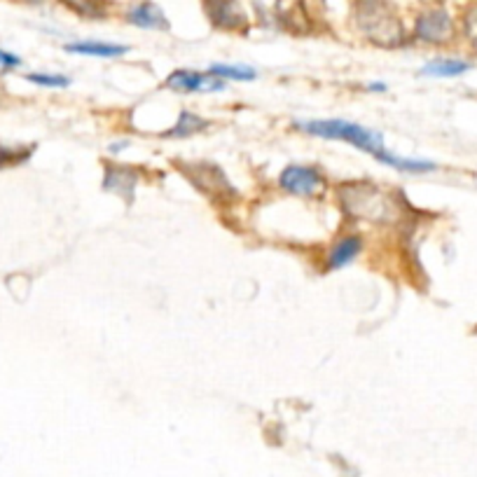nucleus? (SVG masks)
Masks as SVG:
<instances>
[{
	"label": "nucleus",
	"mask_w": 477,
	"mask_h": 477,
	"mask_svg": "<svg viewBox=\"0 0 477 477\" xmlns=\"http://www.w3.org/2000/svg\"><path fill=\"white\" fill-rule=\"evenodd\" d=\"M353 17L360 33L380 47H400L405 42V28L389 0H356Z\"/></svg>",
	"instance_id": "1"
},
{
	"label": "nucleus",
	"mask_w": 477,
	"mask_h": 477,
	"mask_svg": "<svg viewBox=\"0 0 477 477\" xmlns=\"http://www.w3.org/2000/svg\"><path fill=\"white\" fill-rule=\"evenodd\" d=\"M293 127L297 131L309 134V136L326 138V141H344V143L373 155L374 159L380 158L381 152H386L384 138H381L380 131L365 129V127L349 122V119H300Z\"/></svg>",
	"instance_id": "2"
},
{
	"label": "nucleus",
	"mask_w": 477,
	"mask_h": 477,
	"mask_svg": "<svg viewBox=\"0 0 477 477\" xmlns=\"http://www.w3.org/2000/svg\"><path fill=\"white\" fill-rule=\"evenodd\" d=\"M337 195H340L342 209L351 218L370 220V223H389V218L393 216L396 204L391 202V196L373 183L342 185Z\"/></svg>",
	"instance_id": "3"
},
{
	"label": "nucleus",
	"mask_w": 477,
	"mask_h": 477,
	"mask_svg": "<svg viewBox=\"0 0 477 477\" xmlns=\"http://www.w3.org/2000/svg\"><path fill=\"white\" fill-rule=\"evenodd\" d=\"M279 188L295 196H320L326 192L327 181L316 166L290 164L279 176Z\"/></svg>",
	"instance_id": "4"
},
{
	"label": "nucleus",
	"mask_w": 477,
	"mask_h": 477,
	"mask_svg": "<svg viewBox=\"0 0 477 477\" xmlns=\"http://www.w3.org/2000/svg\"><path fill=\"white\" fill-rule=\"evenodd\" d=\"M414 38L426 45H445L454 38V19L445 7H431L414 21Z\"/></svg>",
	"instance_id": "5"
},
{
	"label": "nucleus",
	"mask_w": 477,
	"mask_h": 477,
	"mask_svg": "<svg viewBox=\"0 0 477 477\" xmlns=\"http://www.w3.org/2000/svg\"><path fill=\"white\" fill-rule=\"evenodd\" d=\"M225 80L211 75L209 71L199 73V71H188V68H181V71H173L166 78V87L171 92H181V94H196V92H223L225 89Z\"/></svg>",
	"instance_id": "6"
},
{
	"label": "nucleus",
	"mask_w": 477,
	"mask_h": 477,
	"mask_svg": "<svg viewBox=\"0 0 477 477\" xmlns=\"http://www.w3.org/2000/svg\"><path fill=\"white\" fill-rule=\"evenodd\" d=\"M211 24L223 31H243L246 12L239 0H202Z\"/></svg>",
	"instance_id": "7"
},
{
	"label": "nucleus",
	"mask_w": 477,
	"mask_h": 477,
	"mask_svg": "<svg viewBox=\"0 0 477 477\" xmlns=\"http://www.w3.org/2000/svg\"><path fill=\"white\" fill-rule=\"evenodd\" d=\"M138 173L131 166H122V164H111L105 166L104 190L112 192V195L122 196L127 202L134 199V190H136Z\"/></svg>",
	"instance_id": "8"
},
{
	"label": "nucleus",
	"mask_w": 477,
	"mask_h": 477,
	"mask_svg": "<svg viewBox=\"0 0 477 477\" xmlns=\"http://www.w3.org/2000/svg\"><path fill=\"white\" fill-rule=\"evenodd\" d=\"M127 21L138 28H145V31H169L166 14L162 12V7L150 3V0H143V3L131 7L127 12Z\"/></svg>",
	"instance_id": "9"
},
{
	"label": "nucleus",
	"mask_w": 477,
	"mask_h": 477,
	"mask_svg": "<svg viewBox=\"0 0 477 477\" xmlns=\"http://www.w3.org/2000/svg\"><path fill=\"white\" fill-rule=\"evenodd\" d=\"M65 52L80 54V57H96V59H118L129 52V47L118 45V42H104V40H80V42H68Z\"/></svg>",
	"instance_id": "10"
},
{
	"label": "nucleus",
	"mask_w": 477,
	"mask_h": 477,
	"mask_svg": "<svg viewBox=\"0 0 477 477\" xmlns=\"http://www.w3.org/2000/svg\"><path fill=\"white\" fill-rule=\"evenodd\" d=\"M360 250H363V239H360L358 235L342 236L340 242L335 243L330 253H327L326 269L327 272H333V269L347 267V265H351V262L358 258Z\"/></svg>",
	"instance_id": "11"
},
{
	"label": "nucleus",
	"mask_w": 477,
	"mask_h": 477,
	"mask_svg": "<svg viewBox=\"0 0 477 477\" xmlns=\"http://www.w3.org/2000/svg\"><path fill=\"white\" fill-rule=\"evenodd\" d=\"M471 68L473 65L464 59H435L421 68V75L426 78H458Z\"/></svg>",
	"instance_id": "12"
},
{
	"label": "nucleus",
	"mask_w": 477,
	"mask_h": 477,
	"mask_svg": "<svg viewBox=\"0 0 477 477\" xmlns=\"http://www.w3.org/2000/svg\"><path fill=\"white\" fill-rule=\"evenodd\" d=\"M82 19H105L108 17V3L105 0H59Z\"/></svg>",
	"instance_id": "13"
},
{
	"label": "nucleus",
	"mask_w": 477,
	"mask_h": 477,
	"mask_svg": "<svg viewBox=\"0 0 477 477\" xmlns=\"http://www.w3.org/2000/svg\"><path fill=\"white\" fill-rule=\"evenodd\" d=\"M209 127V122L206 119H202L199 115H195V112H188L183 111L181 112V118H178V122L173 127H171L164 136L166 138H188L192 136V134H199V131H204Z\"/></svg>",
	"instance_id": "14"
},
{
	"label": "nucleus",
	"mask_w": 477,
	"mask_h": 477,
	"mask_svg": "<svg viewBox=\"0 0 477 477\" xmlns=\"http://www.w3.org/2000/svg\"><path fill=\"white\" fill-rule=\"evenodd\" d=\"M380 162H384L386 166H393V169L405 171V173H428V171H435V164L426 162V159H405L393 155V152H381Z\"/></svg>",
	"instance_id": "15"
},
{
	"label": "nucleus",
	"mask_w": 477,
	"mask_h": 477,
	"mask_svg": "<svg viewBox=\"0 0 477 477\" xmlns=\"http://www.w3.org/2000/svg\"><path fill=\"white\" fill-rule=\"evenodd\" d=\"M211 75H216L220 80H236V82H250L258 78V73L250 65H229V64H216L209 68Z\"/></svg>",
	"instance_id": "16"
},
{
	"label": "nucleus",
	"mask_w": 477,
	"mask_h": 477,
	"mask_svg": "<svg viewBox=\"0 0 477 477\" xmlns=\"http://www.w3.org/2000/svg\"><path fill=\"white\" fill-rule=\"evenodd\" d=\"M28 82L38 87H52V89H64V87L71 85V78L65 75H50V73H31L27 75Z\"/></svg>",
	"instance_id": "17"
},
{
	"label": "nucleus",
	"mask_w": 477,
	"mask_h": 477,
	"mask_svg": "<svg viewBox=\"0 0 477 477\" xmlns=\"http://www.w3.org/2000/svg\"><path fill=\"white\" fill-rule=\"evenodd\" d=\"M464 33L471 40V45L477 50V5H473L464 17Z\"/></svg>",
	"instance_id": "18"
},
{
	"label": "nucleus",
	"mask_w": 477,
	"mask_h": 477,
	"mask_svg": "<svg viewBox=\"0 0 477 477\" xmlns=\"http://www.w3.org/2000/svg\"><path fill=\"white\" fill-rule=\"evenodd\" d=\"M21 59L17 54L5 52V50H0V75H5V73L14 71V68H19Z\"/></svg>",
	"instance_id": "19"
},
{
	"label": "nucleus",
	"mask_w": 477,
	"mask_h": 477,
	"mask_svg": "<svg viewBox=\"0 0 477 477\" xmlns=\"http://www.w3.org/2000/svg\"><path fill=\"white\" fill-rule=\"evenodd\" d=\"M370 89H373V92H384V85H381V82H377V85H373Z\"/></svg>",
	"instance_id": "20"
}]
</instances>
